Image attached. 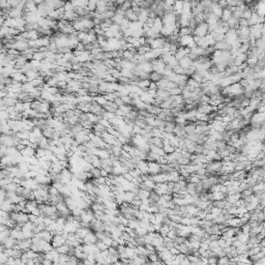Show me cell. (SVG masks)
<instances>
[{"label": "cell", "mask_w": 265, "mask_h": 265, "mask_svg": "<svg viewBox=\"0 0 265 265\" xmlns=\"http://www.w3.org/2000/svg\"><path fill=\"white\" fill-rule=\"evenodd\" d=\"M206 34H208V24L206 22H202L197 24L196 28L193 30V35H197L200 36V38H203Z\"/></svg>", "instance_id": "6da1fadb"}, {"label": "cell", "mask_w": 265, "mask_h": 265, "mask_svg": "<svg viewBox=\"0 0 265 265\" xmlns=\"http://www.w3.org/2000/svg\"><path fill=\"white\" fill-rule=\"evenodd\" d=\"M180 47H188V48L192 49L193 47L196 46V43L194 41V35H184V36H179V41H178Z\"/></svg>", "instance_id": "7a4b0ae2"}, {"label": "cell", "mask_w": 265, "mask_h": 265, "mask_svg": "<svg viewBox=\"0 0 265 265\" xmlns=\"http://www.w3.org/2000/svg\"><path fill=\"white\" fill-rule=\"evenodd\" d=\"M149 178H150L151 180H153L156 183L169 182V178H168V173L167 172H159V173L154 174V175H149Z\"/></svg>", "instance_id": "3957f363"}, {"label": "cell", "mask_w": 265, "mask_h": 265, "mask_svg": "<svg viewBox=\"0 0 265 265\" xmlns=\"http://www.w3.org/2000/svg\"><path fill=\"white\" fill-rule=\"evenodd\" d=\"M159 196H162L164 194H170L169 193V187H168V182H159L156 183V188L153 190Z\"/></svg>", "instance_id": "277c9868"}, {"label": "cell", "mask_w": 265, "mask_h": 265, "mask_svg": "<svg viewBox=\"0 0 265 265\" xmlns=\"http://www.w3.org/2000/svg\"><path fill=\"white\" fill-rule=\"evenodd\" d=\"M31 243H32L31 238H23V239L17 240V245H17L18 249H20L22 252H25V251H27L30 249Z\"/></svg>", "instance_id": "5b68a950"}, {"label": "cell", "mask_w": 265, "mask_h": 265, "mask_svg": "<svg viewBox=\"0 0 265 265\" xmlns=\"http://www.w3.org/2000/svg\"><path fill=\"white\" fill-rule=\"evenodd\" d=\"M64 243H65V237L62 235V232L53 235V238H52L51 240V245L53 248H58V246L64 245Z\"/></svg>", "instance_id": "8992f818"}, {"label": "cell", "mask_w": 265, "mask_h": 265, "mask_svg": "<svg viewBox=\"0 0 265 265\" xmlns=\"http://www.w3.org/2000/svg\"><path fill=\"white\" fill-rule=\"evenodd\" d=\"M161 171V165L157 162H148V174L154 175Z\"/></svg>", "instance_id": "52a82bcc"}, {"label": "cell", "mask_w": 265, "mask_h": 265, "mask_svg": "<svg viewBox=\"0 0 265 265\" xmlns=\"http://www.w3.org/2000/svg\"><path fill=\"white\" fill-rule=\"evenodd\" d=\"M0 243L3 245L4 249H10V248H14V246L17 245V239H15L13 236L9 235L7 237H5Z\"/></svg>", "instance_id": "ba28073f"}, {"label": "cell", "mask_w": 265, "mask_h": 265, "mask_svg": "<svg viewBox=\"0 0 265 265\" xmlns=\"http://www.w3.org/2000/svg\"><path fill=\"white\" fill-rule=\"evenodd\" d=\"M98 238H96L95 232H93L92 230H89L87 234L83 237V243H95Z\"/></svg>", "instance_id": "9c48e42d"}, {"label": "cell", "mask_w": 265, "mask_h": 265, "mask_svg": "<svg viewBox=\"0 0 265 265\" xmlns=\"http://www.w3.org/2000/svg\"><path fill=\"white\" fill-rule=\"evenodd\" d=\"M139 188H144V190H147L149 192H152L154 190V188H156V182H154L153 180H151L150 178H148V179L144 180V181L139 185Z\"/></svg>", "instance_id": "30bf717a"}, {"label": "cell", "mask_w": 265, "mask_h": 265, "mask_svg": "<svg viewBox=\"0 0 265 265\" xmlns=\"http://www.w3.org/2000/svg\"><path fill=\"white\" fill-rule=\"evenodd\" d=\"M163 26H164V24H163L162 18L161 17H156V18H154V20H153V24H152L151 29L153 30L154 32L159 33V34H161V30H162Z\"/></svg>", "instance_id": "8fae6325"}, {"label": "cell", "mask_w": 265, "mask_h": 265, "mask_svg": "<svg viewBox=\"0 0 265 265\" xmlns=\"http://www.w3.org/2000/svg\"><path fill=\"white\" fill-rule=\"evenodd\" d=\"M213 47L216 50H220V51H230L231 50V46L225 41V39L221 41H217Z\"/></svg>", "instance_id": "7c38bea8"}, {"label": "cell", "mask_w": 265, "mask_h": 265, "mask_svg": "<svg viewBox=\"0 0 265 265\" xmlns=\"http://www.w3.org/2000/svg\"><path fill=\"white\" fill-rule=\"evenodd\" d=\"M225 225L228 227H240L241 224H240V220L238 217H232L231 219H228L226 220V222H225Z\"/></svg>", "instance_id": "4fadbf2b"}, {"label": "cell", "mask_w": 265, "mask_h": 265, "mask_svg": "<svg viewBox=\"0 0 265 265\" xmlns=\"http://www.w3.org/2000/svg\"><path fill=\"white\" fill-rule=\"evenodd\" d=\"M168 178H169V181L171 182H177L179 179L183 178L180 173L177 171V170H172V171L168 172Z\"/></svg>", "instance_id": "5bb4252c"}, {"label": "cell", "mask_w": 265, "mask_h": 265, "mask_svg": "<svg viewBox=\"0 0 265 265\" xmlns=\"http://www.w3.org/2000/svg\"><path fill=\"white\" fill-rule=\"evenodd\" d=\"M136 166H137V168L140 170L142 174H148V162L146 161V159H141V161H139L137 164H136Z\"/></svg>", "instance_id": "9a60e30c"}, {"label": "cell", "mask_w": 265, "mask_h": 265, "mask_svg": "<svg viewBox=\"0 0 265 265\" xmlns=\"http://www.w3.org/2000/svg\"><path fill=\"white\" fill-rule=\"evenodd\" d=\"M184 209H185V212H187L190 217H196L199 211V208L195 204H188V205L184 206Z\"/></svg>", "instance_id": "2e32d148"}, {"label": "cell", "mask_w": 265, "mask_h": 265, "mask_svg": "<svg viewBox=\"0 0 265 265\" xmlns=\"http://www.w3.org/2000/svg\"><path fill=\"white\" fill-rule=\"evenodd\" d=\"M139 67H140L141 70H143V72L147 73V74H150V73L153 70V67H152V64L150 61H147V60H145V61H142L141 63L137 64Z\"/></svg>", "instance_id": "e0dca14e"}, {"label": "cell", "mask_w": 265, "mask_h": 265, "mask_svg": "<svg viewBox=\"0 0 265 265\" xmlns=\"http://www.w3.org/2000/svg\"><path fill=\"white\" fill-rule=\"evenodd\" d=\"M178 65L181 66L183 70L188 69V67H191L192 65H193V60H192L191 58H188V56H185L180 60H178Z\"/></svg>", "instance_id": "ac0fdd59"}, {"label": "cell", "mask_w": 265, "mask_h": 265, "mask_svg": "<svg viewBox=\"0 0 265 265\" xmlns=\"http://www.w3.org/2000/svg\"><path fill=\"white\" fill-rule=\"evenodd\" d=\"M157 255H159V258L161 259L163 262H165L167 260H170V259L173 258V256L171 255V253H170L169 250H168L167 248L164 249V250L161 251V252H159V253H157Z\"/></svg>", "instance_id": "d6986e66"}, {"label": "cell", "mask_w": 265, "mask_h": 265, "mask_svg": "<svg viewBox=\"0 0 265 265\" xmlns=\"http://www.w3.org/2000/svg\"><path fill=\"white\" fill-rule=\"evenodd\" d=\"M210 12L213 14L216 17H217L219 19H221V16H222V13H223V9L217 4V2H214V3L211 4L210 6Z\"/></svg>", "instance_id": "ffe728a7"}, {"label": "cell", "mask_w": 265, "mask_h": 265, "mask_svg": "<svg viewBox=\"0 0 265 265\" xmlns=\"http://www.w3.org/2000/svg\"><path fill=\"white\" fill-rule=\"evenodd\" d=\"M124 18L130 21V22H134V21H138V13L134 12L132 9H127L124 12Z\"/></svg>", "instance_id": "44dd1931"}, {"label": "cell", "mask_w": 265, "mask_h": 265, "mask_svg": "<svg viewBox=\"0 0 265 265\" xmlns=\"http://www.w3.org/2000/svg\"><path fill=\"white\" fill-rule=\"evenodd\" d=\"M251 188H252V191H253V194H259V193H262V192H265L264 181H259V182L255 183Z\"/></svg>", "instance_id": "7402d4cb"}, {"label": "cell", "mask_w": 265, "mask_h": 265, "mask_svg": "<svg viewBox=\"0 0 265 265\" xmlns=\"http://www.w3.org/2000/svg\"><path fill=\"white\" fill-rule=\"evenodd\" d=\"M226 194L222 193V192H210V200L217 201V200H223L226 198Z\"/></svg>", "instance_id": "603a6c76"}, {"label": "cell", "mask_w": 265, "mask_h": 265, "mask_svg": "<svg viewBox=\"0 0 265 265\" xmlns=\"http://www.w3.org/2000/svg\"><path fill=\"white\" fill-rule=\"evenodd\" d=\"M54 128L51 127L50 125H46L43 130H41V133H43V136L44 137H46L47 139H49V140H51L52 136H53V133H54Z\"/></svg>", "instance_id": "cb8c5ba5"}, {"label": "cell", "mask_w": 265, "mask_h": 265, "mask_svg": "<svg viewBox=\"0 0 265 265\" xmlns=\"http://www.w3.org/2000/svg\"><path fill=\"white\" fill-rule=\"evenodd\" d=\"M169 96H170V93L168 90H165V89H157L156 90V98H159L161 101H166Z\"/></svg>", "instance_id": "d4e9b609"}, {"label": "cell", "mask_w": 265, "mask_h": 265, "mask_svg": "<svg viewBox=\"0 0 265 265\" xmlns=\"http://www.w3.org/2000/svg\"><path fill=\"white\" fill-rule=\"evenodd\" d=\"M231 17H232V10H231L229 7H225V9H223V13H222V16H221V20L223 21V22H227Z\"/></svg>", "instance_id": "484cf974"}, {"label": "cell", "mask_w": 265, "mask_h": 265, "mask_svg": "<svg viewBox=\"0 0 265 265\" xmlns=\"http://www.w3.org/2000/svg\"><path fill=\"white\" fill-rule=\"evenodd\" d=\"M187 182H191V183H195V184H198V183L201 182V176H199L198 174L196 173H193V174H190V176L185 178Z\"/></svg>", "instance_id": "4316f807"}, {"label": "cell", "mask_w": 265, "mask_h": 265, "mask_svg": "<svg viewBox=\"0 0 265 265\" xmlns=\"http://www.w3.org/2000/svg\"><path fill=\"white\" fill-rule=\"evenodd\" d=\"M149 195H150V192H149V191L139 188L138 193H137V196L141 199V200H145V199H148L149 198Z\"/></svg>", "instance_id": "83f0119b"}, {"label": "cell", "mask_w": 265, "mask_h": 265, "mask_svg": "<svg viewBox=\"0 0 265 265\" xmlns=\"http://www.w3.org/2000/svg\"><path fill=\"white\" fill-rule=\"evenodd\" d=\"M149 83H150V80L149 79H142V80H139L137 82V86L140 87L142 90H147Z\"/></svg>", "instance_id": "f1b7e54d"}, {"label": "cell", "mask_w": 265, "mask_h": 265, "mask_svg": "<svg viewBox=\"0 0 265 265\" xmlns=\"http://www.w3.org/2000/svg\"><path fill=\"white\" fill-rule=\"evenodd\" d=\"M196 119L198 120V121H203V122H206V123L211 121V119H210V117H209L208 114L199 113V112H197V114H196Z\"/></svg>", "instance_id": "f546056e"}, {"label": "cell", "mask_w": 265, "mask_h": 265, "mask_svg": "<svg viewBox=\"0 0 265 265\" xmlns=\"http://www.w3.org/2000/svg\"><path fill=\"white\" fill-rule=\"evenodd\" d=\"M90 164L93 168H102V159L96 156H91Z\"/></svg>", "instance_id": "4dcf8cb0"}, {"label": "cell", "mask_w": 265, "mask_h": 265, "mask_svg": "<svg viewBox=\"0 0 265 265\" xmlns=\"http://www.w3.org/2000/svg\"><path fill=\"white\" fill-rule=\"evenodd\" d=\"M162 78H164V77H163V75L159 74V73H156V72H154V70H152L150 74H149V77H148V79L151 81V82H157V81H159Z\"/></svg>", "instance_id": "1f68e13d"}, {"label": "cell", "mask_w": 265, "mask_h": 265, "mask_svg": "<svg viewBox=\"0 0 265 265\" xmlns=\"http://www.w3.org/2000/svg\"><path fill=\"white\" fill-rule=\"evenodd\" d=\"M193 34V30L190 27H179V31H178V35L179 36H184V35H190Z\"/></svg>", "instance_id": "d6a6232c"}, {"label": "cell", "mask_w": 265, "mask_h": 265, "mask_svg": "<svg viewBox=\"0 0 265 265\" xmlns=\"http://www.w3.org/2000/svg\"><path fill=\"white\" fill-rule=\"evenodd\" d=\"M259 17H260V16H258L255 12H253V14H252L251 18L249 19V25L253 26V25L259 24Z\"/></svg>", "instance_id": "836d02e7"}, {"label": "cell", "mask_w": 265, "mask_h": 265, "mask_svg": "<svg viewBox=\"0 0 265 265\" xmlns=\"http://www.w3.org/2000/svg\"><path fill=\"white\" fill-rule=\"evenodd\" d=\"M252 14H253V10L251 9V7H246V9H243L242 13H241V18L249 21V19L251 18Z\"/></svg>", "instance_id": "e575fe53"}, {"label": "cell", "mask_w": 265, "mask_h": 265, "mask_svg": "<svg viewBox=\"0 0 265 265\" xmlns=\"http://www.w3.org/2000/svg\"><path fill=\"white\" fill-rule=\"evenodd\" d=\"M187 85H188L192 88H199V87H201V83L197 82V81H195L193 78H191V77L188 79Z\"/></svg>", "instance_id": "d590c367"}, {"label": "cell", "mask_w": 265, "mask_h": 265, "mask_svg": "<svg viewBox=\"0 0 265 265\" xmlns=\"http://www.w3.org/2000/svg\"><path fill=\"white\" fill-rule=\"evenodd\" d=\"M135 195H136V194H134L133 192H131V191L124 192L125 202H127V203H132V201L134 200V198H135Z\"/></svg>", "instance_id": "8d00e7d4"}, {"label": "cell", "mask_w": 265, "mask_h": 265, "mask_svg": "<svg viewBox=\"0 0 265 265\" xmlns=\"http://www.w3.org/2000/svg\"><path fill=\"white\" fill-rule=\"evenodd\" d=\"M54 249H56V251L58 252L59 254H67L69 253L70 245H67L66 243H64V245H60V246H58V248H54Z\"/></svg>", "instance_id": "74e56055"}, {"label": "cell", "mask_w": 265, "mask_h": 265, "mask_svg": "<svg viewBox=\"0 0 265 265\" xmlns=\"http://www.w3.org/2000/svg\"><path fill=\"white\" fill-rule=\"evenodd\" d=\"M217 264H220V265H227V264H230V259L228 256H223V257H219L217 258Z\"/></svg>", "instance_id": "f35d334b"}, {"label": "cell", "mask_w": 265, "mask_h": 265, "mask_svg": "<svg viewBox=\"0 0 265 265\" xmlns=\"http://www.w3.org/2000/svg\"><path fill=\"white\" fill-rule=\"evenodd\" d=\"M169 230H170V227L168 226V225H166V224H162L161 229H159V233L163 236V237H165V236H167L168 232H169Z\"/></svg>", "instance_id": "ab89813d"}, {"label": "cell", "mask_w": 265, "mask_h": 265, "mask_svg": "<svg viewBox=\"0 0 265 265\" xmlns=\"http://www.w3.org/2000/svg\"><path fill=\"white\" fill-rule=\"evenodd\" d=\"M69 259H70V255H69V254H60L58 264H67V262H69Z\"/></svg>", "instance_id": "60d3db41"}, {"label": "cell", "mask_w": 265, "mask_h": 265, "mask_svg": "<svg viewBox=\"0 0 265 265\" xmlns=\"http://www.w3.org/2000/svg\"><path fill=\"white\" fill-rule=\"evenodd\" d=\"M167 65H169L170 67H174V66H176V65H178V60L175 58V56L174 55H172L171 57H170L169 58V60H168L167 61V63H166Z\"/></svg>", "instance_id": "b9f144b4"}, {"label": "cell", "mask_w": 265, "mask_h": 265, "mask_svg": "<svg viewBox=\"0 0 265 265\" xmlns=\"http://www.w3.org/2000/svg\"><path fill=\"white\" fill-rule=\"evenodd\" d=\"M94 245H95V246L98 249L99 251H104V250H107V249H108V245H107L103 240H98V239Z\"/></svg>", "instance_id": "7bdbcfd3"}, {"label": "cell", "mask_w": 265, "mask_h": 265, "mask_svg": "<svg viewBox=\"0 0 265 265\" xmlns=\"http://www.w3.org/2000/svg\"><path fill=\"white\" fill-rule=\"evenodd\" d=\"M135 232H136V234H137V236H141V237H144V236L147 234V230L144 229V228H142V227H140V226L136 228Z\"/></svg>", "instance_id": "ee69618b"}, {"label": "cell", "mask_w": 265, "mask_h": 265, "mask_svg": "<svg viewBox=\"0 0 265 265\" xmlns=\"http://www.w3.org/2000/svg\"><path fill=\"white\" fill-rule=\"evenodd\" d=\"M164 245L166 246L167 249L172 248V246H174V240L170 239L168 236H165L164 237Z\"/></svg>", "instance_id": "f6af8a7d"}, {"label": "cell", "mask_w": 265, "mask_h": 265, "mask_svg": "<svg viewBox=\"0 0 265 265\" xmlns=\"http://www.w3.org/2000/svg\"><path fill=\"white\" fill-rule=\"evenodd\" d=\"M48 193H49V196H57V195H60L59 191L57 190L56 188L53 187L52 184L49 185V188H48Z\"/></svg>", "instance_id": "bcb514c9"}, {"label": "cell", "mask_w": 265, "mask_h": 265, "mask_svg": "<svg viewBox=\"0 0 265 265\" xmlns=\"http://www.w3.org/2000/svg\"><path fill=\"white\" fill-rule=\"evenodd\" d=\"M212 222H213L214 224H225L226 219H225L224 214H219V216H217L216 217H214V220Z\"/></svg>", "instance_id": "7dc6e473"}, {"label": "cell", "mask_w": 265, "mask_h": 265, "mask_svg": "<svg viewBox=\"0 0 265 265\" xmlns=\"http://www.w3.org/2000/svg\"><path fill=\"white\" fill-rule=\"evenodd\" d=\"M168 91H169L170 95H178V94H181L182 89L180 87H178V86H176V87H174L172 89H169Z\"/></svg>", "instance_id": "c3c4849f"}, {"label": "cell", "mask_w": 265, "mask_h": 265, "mask_svg": "<svg viewBox=\"0 0 265 265\" xmlns=\"http://www.w3.org/2000/svg\"><path fill=\"white\" fill-rule=\"evenodd\" d=\"M163 149H164V151L166 154L172 153V152L175 151V147H173V146L170 145V144H168V145H164L163 146Z\"/></svg>", "instance_id": "681fc988"}, {"label": "cell", "mask_w": 265, "mask_h": 265, "mask_svg": "<svg viewBox=\"0 0 265 265\" xmlns=\"http://www.w3.org/2000/svg\"><path fill=\"white\" fill-rule=\"evenodd\" d=\"M210 212L212 214H214V216H219V214H222V209L221 208H219V207H217V206H213L212 205L211 207H210Z\"/></svg>", "instance_id": "f907efd6"}, {"label": "cell", "mask_w": 265, "mask_h": 265, "mask_svg": "<svg viewBox=\"0 0 265 265\" xmlns=\"http://www.w3.org/2000/svg\"><path fill=\"white\" fill-rule=\"evenodd\" d=\"M167 236L170 238V239L174 240L175 238H176V236H177V231H176V229H170L169 232H168Z\"/></svg>", "instance_id": "816d5d0a"}, {"label": "cell", "mask_w": 265, "mask_h": 265, "mask_svg": "<svg viewBox=\"0 0 265 265\" xmlns=\"http://www.w3.org/2000/svg\"><path fill=\"white\" fill-rule=\"evenodd\" d=\"M9 257L6 255V253L3 251L2 253H0V264L2 263H7V260H9Z\"/></svg>", "instance_id": "f5cc1de1"}, {"label": "cell", "mask_w": 265, "mask_h": 265, "mask_svg": "<svg viewBox=\"0 0 265 265\" xmlns=\"http://www.w3.org/2000/svg\"><path fill=\"white\" fill-rule=\"evenodd\" d=\"M172 70H173V73H175V74H178V75L184 74V70H183L181 66H179V65H176V66H174Z\"/></svg>", "instance_id": "db71d44e"}, {"label": "cell", "mask_w": 265, "mask_h": 265, "mask_svg": "<svg viewBox=\"0 0 265 265\" xmlns=\"http://www.w3.org/2000/svg\"><path fill=\"white\" fill-rule=\"evenodd\" d=\"M207 262L208 264H217V256H211L207 258Z\"/></svg>", "instance_id": "11a10c76"}, {"label": "cell", "mask_w": 265, "mask_h": 265, "mask_svg": "<svg viewBox=\"0 0 265 265\" xmlns=\"http://www.w3.org/2000/svg\"><path fill=\"white\" fill-rule=\"evenodd\" d=\"M168 250H169V252L171 253L172 256H176V255L179 254V251H178V249L176 248V246H172V248L168 249Z\"/></svg>", "instance_id": "9f6ffc18"}, {"label": "cell", "mask_w": 265, "mask_h": 265, "mask_svg": "<svg viewBox=\"0 0 265 265\" xmlns=\"http://www.w3.org/2000/svg\"><path fill=\"white\" fill-rule=\"evenodd\" d=\"M122 176L124 177V178H125V179H127V180H128V181H132V180H133V178H134V177L132 176V175H131L130 173H128V171H127L125 173H123V174H122Z\"/></svg>", "instance_id": "6f0895ef"}, {"label": "cell", "mask_w": 265, "mask_h": 265, "mask_svg": "<svg viewBox=\"0 0 265 265\" xmlns=\"http://www.w3.org/2000/svg\"><path fill=\"white\" fill-rule=\"evenodd\" d=\"M253 264H255V265H265V258H264V257H262V258L258 259L257 261L254 262Z\"/></svg>", "instance_id": "680465c9"}, {"label": "cell", "mask_w": 265, "mask_h": 265, "mask_svg": "<svg viewBox=\"0 0 265 265\" xmlns=\"http://www.w3.org/2000/svg\"><path fill=\"white\" fill-rule=\"evenodd\" d=\"M156 90H157V89H156ZM156 89H147L146 91L150 94L152 98H156Z\"/></svg>", "instance_id": "91938a15"}, {"label": "cell", "mask_w": 265, "mask_h": 265, "mask_svg": "<svg viewBox=\"0 0 265 265\" xmlns=\"http://www.w3.org/2000/svg\"><path fill=\"white\" fill-rule=\"evenodd\" d=\"M208 237H209V239H210V240H217L220 237H221V235H219V234H209Z\"/></svg>", "instance_id": "94428289"}, {"label": "cell", "mask_w": 265, "mask_h": 265, "mask_svg": "<svg viewBox=\"0 0 265 265\" xmlns=\"http://www.w3.org/2000/svg\"><path fill=\"white\" fill-rule=\"evenodd\" d=\"M148 89H157V86H156V82H151L150 81V83H149V86H148Z\"/></svg>", "instance_id": "6125c7cd"}, {"label": "cell", "mask_w": 265, "mask_h": 265, "mask_svg": "<svg viewBox=\"0 0 265 265\" xmlns=\"http://www.w3.org/2000/svg\"><path fill=\"white\" fill-rule=\"evenodd\" d=\"M1 146H2V145H1V142H0V147H1Z\"/></svg>", "instance_id": "be15d7a7"}, {"label": "cell", "mask_w": 265, "mask_h": 265, "mask_svg": "<svg viewBox=\"0 0 265 265\" xmlns=\"http://www.w3.org/2000/svg\"><path fill=\"white\" fill-rule=\"evenodd\" d=\"M256 1H258V0H256Z\"/></svg>", "instance_id": "e7e4bbea"}]
</instances>
